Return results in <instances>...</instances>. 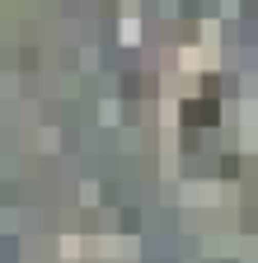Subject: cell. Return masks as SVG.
Listing matches in <instances>:
<instances>
[{"instance_id":"1","label":"cell","mask_w":258,"mask_h":263,"mask_svg":"<svg viewBox=\"0 0 258 263\" xmlns=\"http://www.w3.org/2000/svg\"><path fill=\"white\" fill-rule=\"evenodd\" d=\"M183 118L188 122H216V104L202 99V104H183Z\"/></svg>"}]
</instances>
